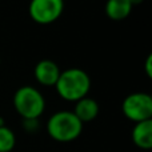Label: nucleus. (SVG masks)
<instances>
[{"label":"nucleus","mask_w":152,"mask_h":152,"mask_svg":"<svg viewBox=\"0 0 152 152\" xmlns=\"http://www.w3.org/2000/svg\"><path fill=\"white\" fill-rule=\"evenodd\" d=\"M129 3H131V5L134 7V5H136V4H140V3H143L144 0H128Z\"/></svg>","instance_id":"f8f14e48"},{"label":"nucleus","mask_w":152,"mask_h":152,"mask_svg":"<svg viewBox=\"0 0 152 152\" xmlns=\"http://www.w3.org/2000/svg\"><path fill=\"white\" fill-rule=\"evenodd\" d=\"M132 140L135 145L142 150H151L152 148V120L135 123L132 129Z\"/></svg>","instance_id":"6e6552de"},{"label":"nucleus","mask_w":152,"mask_h":152,"mask_svg":"<svg viewBox=\"0 0 152 152\" xmlns=\"http://www.w3.org/2000/svg\"><path fill=\"white\" fill-rule=\"evenodd\" d=\"M121 110L127 119L140 123L152 120V97L145 92H135L124 99Z\"/></svg>","instance_id":"20e7f679"},{"label":"nucleus","mask_w":152,"mask_h":152,"mask_svg":"<svg viewBox=\"0 0 152 152\" xmlns=\"http://www.w3.org/2000/svg\"><path fill=\"white\" fill-rule=\"evenodd\" d=\"M64 10V0H31L28 12L34 21L51 24L56 21Z\"/></svg>","instance_id":"39448f33"},{"label":"nucleus","mask_w":152,"mask_h":152,"mask_svg":"<svg viewBox=\"0 0 152 152\" xmlns=\"http://www.w3.org/2000/svg\"><path fill=\"white\" fill-rule=\"evenodd\" d=\"M58 94L68 102H77L87 96L91 89V77L84 69L68 68L61 71L55 84Z\"/></svg>","instance_id":"f257e3e1"},{"label":"nucleus","mask_w":152,"mask_h":152,"mask_svg":"<svg viewBox=\"0 0 152 152\" xmlns=\"http://www.w3.org/2000/svg\"><path fill=\"white\" fill-rule=\"evenodd\" d=\"M72 112L75 113V116L81 123L92 121L99 115V104H97V102L95 99L86 96L76 102L75 108Z\"/></svg>","instance_id":"0eeeda50"},{"label":"nucleus","mask_w":152,"mask_h":152,"mask_svg":"<svg viewBox=\"0 0 152 152\" xmlns=\"http://www.w3.org/2000/svg\"><path fill=\"white\" fill-rule=\"evenodd\" d=\"M151 63H152V55H148L147 60H145V72H147V75L152 76V69H151Z\"/></svg>","instance_id":"9b49d317"},{"label":"nucleus","mask_w":152,"mask_h":152,"mask_svg":"<svg viewBox=\"0 0 152 152\" xmlns=\"http://www.w3.org/2000/svg\"><path fill=\"white\" fill-rule=\"evenodd\" d=\"M47 131L48 135L56 142H74L83 131V123L76 118L72 111H59L48 119Z\"/></svg>","instance_id":"f03ea898"},{"label":"nucleus","mask_w":152,"mask_h":152,"mask_svg":"<svg viewBox=\"0 0 152 152\" xmlns=\"http://www.w3.org/2000/svg\"><path fill=\"white\" fill-rule=\"evenodd\" d=\"M16 144L15 134L11 128L0 126V152H11Z\"/></svg>","instance_id":"9d476101"},{"label":"nucleus","mask_w":152,"mask_h":152,"mask_svg":"<svg viewBox=\"0 0 152 152\" xmlns=\"http://www.w3.org/2000/svg\"><path fill=\"white\" fill-rule=\"evenodd\" d=\"M13 105L24 120H37L44 112L45 100L35 87L24 86L13 95Z\"/></svg>","instance_id":"7ed1b4c3"},{"label":"nucleus","mask_w":152,"mask_h":152,"mask_svg":"<svg viewBox=\"0 0 152 152\" xmlns=\"http://www.w3.org/2000/svg\"><path fill=\"white\" fill-rule=\"evenodd\" d=\"M60 68L55 61L50 59H43L35 66V77L42 86L53 87L60 76Z\"/></svg>","instance_id":"423d86ee"},{"label":"nucleus","mask_w":152,"mask_h":152,"mask_svg":"<svg viewBox=\"0 0 152 152\" xmlns=\"http://www.w3.org/2000/svg\"><path fill=\"white\" fill-rule=\"evenodd\" d=\"M132 11V5L128 0H107L105 3V15L111 20H123L128 18Z\"/></svg>","instance_id":"1a4fd4ad"}]
</instances>
